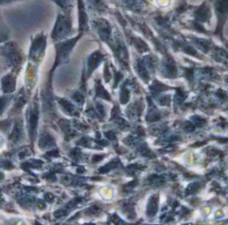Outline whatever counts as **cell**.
Segmentation results:
<instances>
[{
	"mask_svg": "<svg viewBox=\"0 0 228 225\" xmlns=\"http://www.w3.org/2000/svg\"><path fill=\"white\" fill-rule=\"evenodd\" d=\"M199 188V186L198 183H193L188 187L187 192L189 194H193V193H196V191H198Z\"/></svg>",
	"mask_w": 228,
	"mask_h": 225,
	"instance_id": "cell-3",
	"label": "cell"
},
{
	"mask_svg": "<svg viewBox=\"0 0 228 225\" xmlns=\"http://www.w3.org/2000/svg\"><path fill=\"white\" fill-rule=\"evenodd\" d=\"M218 10L220 13H226L228 11V0H222L218 3Z\"/></svg>",
	"mask_w": 228,
	"mask_h": 225,
	"instance_id": "cell-2",
	"label": "cell"
},
{
	"mask_svg": "<svg viewBox=\"0 0 228 225\" xmlns=\"http://www.w3.org/2000/svg\"><path fill=\"white\" fill-rule=\"evenodd\" d=\"M149 205L148 207L147 212L149 215L153 216L155 214L156 211H158V202L156 201V198L153 197L151 199V201L149 203Z\"/></svg>",
	"mask_w": 228,
	"mask_h": 225,
	"instance_id": "cell-1",
	"label": "cell"
}]
</instances>
